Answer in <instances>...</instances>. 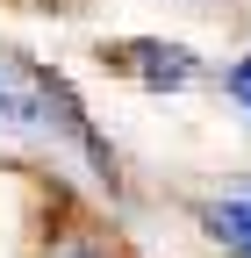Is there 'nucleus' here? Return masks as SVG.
<instances>
[{
    "label": "nucleus",
    "instance_id": "obj_1",
    "mask_svg": "<svg viewBox=\"0 0 251 258\" xmlns=\"http://www.w3.org/2000/svg\"><path fill=\"white\" fill-rule=\"evenodd\" d=\"M0 129L15 137H65V144H86V115L72 108V93L43 79L36 64H22L8 43H0Z\"/></svg>",
    "mask_w": 251,
    "mask_h": 258
},
{
    "label": "nucleus",
    "instance_id": "obj_2",
    "mask_svg": "<svg viewBox=\"0 0 251 258\" xmlns=\"http://www.w3.org/2000/svg\"><path fill=\"white\" fill-rule=\"evenodd\" d=\"M108 64H115V72H130V79H144V86H186V79H194V50H186V43H158V36L115 43Z\"/></svg>",
    "mask_w": 251,
    "mask_h": 258
},
{
    "label": "nucleus",
    "instance_id": "obj_3",
    "mask_svg": "<svg viewBox=\"0 0 251 258\" xmlns=\"http://www.w3.org/2000/svg\"><path fill=\"white\" fill-rule=\"evenodd\" d=\"M201 222H208V237L223 244L230 258H251V186L223 194V201H208V208H201Z\"/></svg>",
    "mask_w": 251,
    "mask_h": 258
},
{
    "label": "nucleus",
    "instance_id": "obj_4",
    "mask_svg": "<svg viewBox=\"0 0 251 258\" xmlns=\"http://www.w3.org/2000/svg\"><path fill=\"white\" fill-rule=\"evenodd\" d=\"M223 93H230V101H237V108L251 115V57H237L230 72H223Z\"/></svg>",
    "mask_w": 251,
    "mask_h": 258
}]
</instances>
